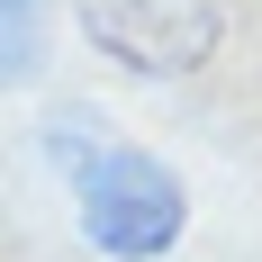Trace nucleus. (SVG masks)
<instances>
[{"instance_id":"1","label":"nucleus","mask_w":262,"mask_h":262,"mask_svg":"<svg viewBox=\"0 0 262 262\" xmlns=\"http://www.w3.org/2000/svg\"><path fill=\"white\" fill-rule=\"evenodd\" d=\"M54 154H63V172H73V199H81V235L100 244V253L118 262H154L181 244V181L163 172L154 154H136V145H118L108 127H81V118H54Z\"/></svg>"},{"instance_id":"2","label":"nucleus","mask_w":262,"mask_h":262,"mask_svg":"<svg viewBox=\"0 0 262 262\" xmlns=\"http://www.w3.org/2000/svg\"><path fill=\"white\" fill-rule=\"evenodd\" d=\"M217 0H81V36L136 73H199L217 54Z\"/></svg>"},{"instance_id":"3","label":"nucleus","mask_w":262,"mask_h":262,"mask_svg":"<svg viewBox=\"0 0 262 262\" xmlns=\"http://www.w3.org/2000/svg\"><path fill=\"white\" fill-rule=\"evenodd\" d=\"M46 63V0H0V91Z\"/></svg>"}]
</instances>
